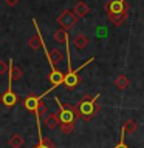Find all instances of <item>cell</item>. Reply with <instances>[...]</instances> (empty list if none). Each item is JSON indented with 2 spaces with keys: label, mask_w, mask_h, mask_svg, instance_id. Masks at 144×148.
<instances>
[{
  "label": "cell",
  "mask_w": 144,
  "mask_h": 148,
  "mask_svg": "<svg viewBox=\"0 0 144 148\" xmlns=\"http://www.w3.org/2000/svg\"><path fill=\"white\" fill-rule=\"evenodd\" d=\"M98 97H99V92L95 96H88L84 94L79 100V103H76V116L78 119H82L85 122H90V120L98 114V111L101 110V106L98 105Z\"/></svg>",
  "instance_id": "1"
},
{
  "label": "cell",
  "mask_w": 144,
  "mask_h": 148,
  "mask_svg": "<svg viewBox=\"0 0 144 148\" xmlns=\"http://www.w3.org/2000/svg\"><path fill=\"white\" fill-rule=\"evenodd\" d=\"M93 60H95V57H90L87 60V62H84L81 66H79L78 69H71V63L68 62V73L65 74V86H67V90H74V88H76L79 83H81V77H79V71H81L82 68H85L88 63H91Z\"/></svg>",
  "instance_id": "2"
},
{
  "label": "cell",
  "mask_w": 144,
  "mask_h": 148,
  "mask_svg": "<svg viewBox=\"0 0 144 148\" xmlns=\"http://www.w3.org/2000/svg\"><path fill=\"white\" fill-rule=\"evenodd\" d=\"M56 103L59 105V120H60V123H74V120L78 119L76 105H70V103L64 105L57 97H56Z\"/></svg>",
  "instance_id": "3"
},
{
  "label": "cell",
  "mask_w": 144,
  "mask_h": 148,
  "mask_svg": "<svg viewBox=\"0 0 144 148\" xmlns=\"http://www.w3.org/2000/svg\"><path fill=\"white\" fill-rule=\"evenodd\" d=\"M104 9L107 16L111 17V16H116V14L129 11V5H125V0H109L104 5Z\"/></svg>",
  "instance_id": "4"
},
{
  "label": "cell",
  "mask_w": 144,
  "mask_h": 148,
  "mask_svg": "<svg viewBox=\"0 0 144 148\" xmlns=\"http://www.w3.org/2000/svg\"><path fill=\"white\" fill-rule=\"evenodd\" d=\"M78 20H79L78 16H76L73 11H70V9H65V11H62V14L57 17V23L64 28L65 31H70V29H71V28L78 23Z\"/></svg>",
  "instance_id": "5"
},
{
  "label": "cell",
  "mask_w": 144,
  "mask_h": 148,
  "mask_svg": "<svg viewBox=\"0 0 144 148\" xmlns=\"http://www.w3.org/2000/svg\"><path fill=\"white\" fill-rule=\"evenodd\" d=\"M42 103V96H34V94H30L23 99V106L30 111V113H37L39 106Z\"/></svg>",
  "instance_id": "6"
},
{
  "label": "cell",
  "mask_w": 144,
  "mask_h": 148,
  "mask_svg": "<svg viewBox=\"0 0 144 148\" xmlns=\"http://www.w3.org/2000/svg\"><path fill=\"white\" fill-rule=\"evenodd\" d=\"M0 102H2L5 106H8V108H12V106H16V105H17L19 96L11 90V88H8V90L5 91L3 94H0Z\"/></svg>",
  "instance_id": "7"
},
{
  "label": "cell",
  "mask_w": 144,
  "mask_h": 148,
  "mask_svg": "<svg viewBox=\"0 0 144 148\" xmlns=\"http://www.w3.org/2000/svg\"><path fill=\"white\" fill-rule=\"evenodd\" d=\"M48 80H50L51 85H53L51 90H53V88H57L59 85H62V83L65 82V74L62 71H59V69L53 68V71H51L50 76H48Z\"/></svg>",
  "instance_id": "8"
},
{
  "label": "cell",
  "mask_w": 144,
  "mask_h": 148,
  "mask_svg": "<svg viewBox=\"0 0 144 148\" xmlns=\"http://www.w3.org/2000/svg\"><path fill=\"white\" fill-rule=\"evenodd\" d=\"M73 12L78 16V18H84L85 16H88V12H90V8H88V5H87L85 2L79 0V2L74 3V6H73Z\"/></svg>",
  "instance_id": "9"
},
{
  "label": "cell",
  "mask_w": 144,
  "mask_h": 148,
  "mask_svg": "<svg viewBox=\"0 0 144 148\" xmlns=\"http://www.w3.org/2000/svg\"><path fill=\"white\" fill-rule=\"evenodd\" d=\"M62 59H64V54L60 53L57 48H53V49L48 51V60H50V63H51V66H53V68L62 62Z\"/></svg>",
  "instance_id": "10"
},
{
  "label": "cell",
  "mask_w": 144,
  "mask_h": 148,
  "mask_svg": "<svg viewBox=\"0 0 144 148\" xmlns=\"http://www.w3.org/2000/svg\"><path fill=\"white\" fill-rule=\"evenodd\" d=\"M44 123L46 125V128H50V130H54L56 127H59V125H60V120H59V113H51V114H46V116H45Z\"/></svg>",
  "instance_id": "11"
},
{
  "label": "cell",
  "mask_w": 144,
  "mask_h": 148,
  "mask_svg": "<svg viewBox=\"0 0 144 148\" xmlns=\"http://www.w3.org/2000/svg\"><path fill=\"white\" fill-rule=\"evenodd\" d=\"M113 85L118 88V90L124 91V90H127V88L130 86V80H129L127 76H124V74H119V76L113 80Z\"/></svg>",
  "instance_id": "12"
},
{
  "label": "cell",
  "mask_w": 144,
  "mask_h": 148,
  "mask_svg": "<svg viewBox=\"0 0 144 148\" xmlns=\"http://www.w3.org/2000/svg\"><path fill=\"white\" fill-rule=\"evenodd\" d=\"M23 143H25L23 137L20 136V134H17V133L11 134V137H9V140H8V145L11 148H22Z\"/></svg>",
  "instance_id": "13"
},
{
  "label": "cell",
  "mask_w": 144,
  "mask_h": 148,
  "mask_svg": "<svg viewBox=\"0 0 144 148\" xmlns=\"http://www.w3.org/2000/svg\"><path fill=\"white\" fill-rule=\"evenodd\" d=\"M73 45H74V48H78V49H84L88 45V37L84 36V34H78L73 39Z\"/></svg>",
  "instance_id": "14"
},
{
  "label": "cell",
  "mask_w": 144,
  "mask_h": 148,
  "mask_svg": "<svg viewBox=\"0 0 144 148\" xmlns=\"http://www.w3.org/2000/svg\"><path fill=\"white\" fill-rule=\"evenodd\" d=\"M127 17H129V11H125V12H121V14H116V16L109 17V20L113 23L115 26H119V25H123V23L127 20Z\"/></svg>",
  "instance_id": "15"
},
{
  "label": "cell",
  "mask_w": 144,
  "mask_h": 148,
  "mask_svg": "<svg viewBox=\"0 0 144 148\" xmlns=\"http://www.w3.org/2000/svg\"><path fill=\"white\" fill-rule=\"evenodd\" d=\"M54 39L57 43L60 45H67L68 43V36H67V31L64 29V28H60V29H57L54 32Z\"/></svg>",
  "instance_id": "16"
},
{
  "label": "cell",
  "mask_w": 144,
  "mask_h": 148,
  "mask_svg": "<svg viewBox=\"0 0 144 148\" xmlns=\"http://www.w3.org/2000/svg\"><path fill=\"white\" fill-rule=\"evenodd\" d=\"M136 128H138V123L135 122V120H132V119H127V120L123 123V130H124L127 134H133L135 131H136Z\"/></svg>",
  "instance_id": "17"
},
{
  "label": "cell",
  "mask_w": 144,
  "mask_h": 148,
  "mask_svg": "<svg viewBox=\"0 0 144 148\" xmlns=\"http://www.w3.org/2000/svg\"><path fill=\"white\" fill-rule=\"evenodd\" d=\"M23 73L20 68L14 66V65H11V68H9V82H14V80H19V79H22Z\"/></svg>",
  "instance_id": "18"
},
{
  "label": "cell",
  "mask_w": 144,
  "mask_h": 148,
  "mask_svg": "<svg viewBox=\"0 0 144 148\" xmlns=\"http://www.w3.org/2000/svg\"><path fill=\"white\" fill-rule=\"evenodd\" d=\"M30 48L31 49H40V46H44V42H42V37L39 36V34H36V36H33L31 39H30Z\"/></svg>",
  "instance_id": "19"
},
{
  "label": "cell",
  "mask_w": 144,
  "mask_h": 148,
  "mask_svg": "<svg viewBox=\"0 0 144 148\" xmlns=\"http://www.w3.org/2000/svg\"><path fill=\"white\" fill-rule=\"evenodd\" d=\"M33 148H56V145L50 140L48 137H40V140L37 142Z\"/></svg>",
  "instance_id": "20"
},
{
  "label": "cell",
  "mask_w": 144,
  "mask_h": 148,
  "mask_svg": "<svg viewBox=\"0 0 144 148\" xmlns=\"http://www.w3.org/2000/svg\"><path fill=\"white\" fill-rule=\"evenodd\" d=\"M59 128H60V131H62L65 136H68V134H71V133H73L74 123H60V125H59Z\"/></svg>",
  "instance_id": "21"
},
{
  "label": "cell",
  "mask_w": 144,
  "mask_h": 148,
  "mask_svg": "<svg viewBox=\"0 0 144 148\" xmlns=\"http://www.w3.org/2000/svg\"><path fill=\"white\" fill-rule=\"evenodd\" d=\"M124 137H125V131L123 130V131H121V136H119V142L116 143L113 148H129L127 143H125V140H124Z\"/></svg>",
  "instance_id": "22"
},
{
  "label": "cell",
  "mask_w": 144,
  "mask_h": 148,
  "mask_svg": "<svg viewBox=\"0 0 144 148\" xmlns=\"http://www.w3.org/2000/svg\"><path fill=\"white\" fill-rule=\"evenodd\" d=\"M36 116H37V122H39V125H40V117H42V116H46V106L44 105V102L40 103L39 110H37V113H36Z\"/></svg>",
  "instance_id": "23"
},
{
  "label": "cell",
  "mask_w": 144,
  "mask_h": 148,
  "mask_svg": "<svg viewBox=\"0 0 144 148\" xmlns=\"http://www.w3.org/2000/svg\"><path fill=\"white\" fill-rule=\"evenodd\" d=\"M8 71V63L6 62H0V74H5Z\"/></svg>",
  "instance_id": "24"
},
{
  "label": "cell",
  "mask_w": 144,
  "mask_h": 148,
  "mask_svg": "<svg viewBox=\"0 0 144 148\" xmlns=\"http://www.w3.org/2000/svg\"><path fill=\"white\" fill-rule=\"evenodd\" d=\"M6 2H8L9 5H14V3H16V2H17V0H6Z\"/></svg>",
  "instance_id": "25"
}]
</instances>
